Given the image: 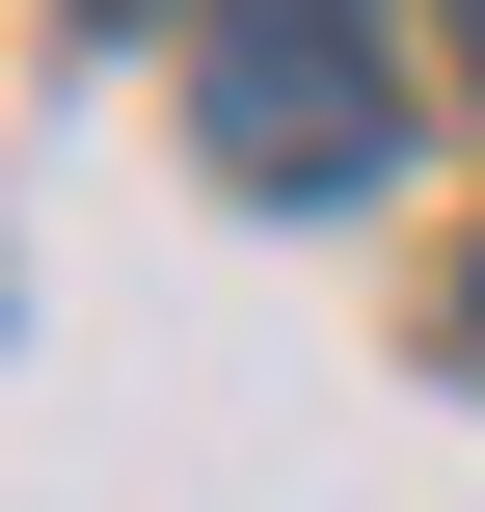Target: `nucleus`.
<instances>
[{
    "mask_svg": "<svg viewBox=\"0 0 485 512\" xmlns=\"http://www.w3.org/2000/svg\"><path fill=\"white\" fill-rule=\"evenodd\" d=\"M243 27H351V0H243Z\"/></svg>",
    "mask_w": 485,
    "mask_h": 512,
    "instance_id": "nucleus-2",
    "label": "nucleus"
},
{
    "mask_svg": "<svg viewBox=\"0 0 485 512\" xmlns=\"http://www.w3.org/2000/svg\"><path fill=\"white\" fill-rule=\"evenodd\" d=\"M459 81H485V0H459Z\"/></svg>",
    "mask_w": 485,
    "mask_h": 512,
    "instance_id": "nucleus-4",
    "label": "nucleus"
},
{
    "mask_svg": "<svg viewBox=\"0 0 485 512\" xmlns=\"http://www.w3.org/2000/svg\"><path fill=\"white\" fill-rule=\"evenodd\" d=\"M189 135H216V189H270V216H324V189H378V162H405V81H378L351 27H216V81H189Z\"/></svg>",
    "mask_w": 485,
    "mask_h": 512,
    "instance_id": "nucleus-1",
    "label": "nucleus"
},
{
    "mask_svg": "<svg viewBox=\"0 0 485 512\" xmlns=\"http://www.w3.org/2000/svg\"><path fill=\"white\" fill-rule=\"evenodd\" d=\"M459 351H485V243H459Z\"/></svg>",
    "mask_w": 485,
    "mask_h": 512,
    "instance_id": "nucleus-3",
    "label": "nucleus"
}]
</instances>
